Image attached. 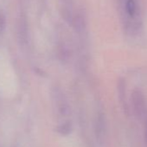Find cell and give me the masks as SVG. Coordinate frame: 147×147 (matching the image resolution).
Wrapping results in <instances>:
<instances>
[{"label": "cell", "mask_w": 147, "mask_h": 147, "mask_svg": "<svg viewBox=\"0 0 147 147\" xmlns=\"http://www.w3.org/2000/svg\"><path fill=\"white\" fill-rule=\"evenodd\" d=\"M122 23L125 31L135 36L140 33L143 26V11L141 0H118Z\"/></svg>", "instance_id": "obj_1"}]
</instances>
